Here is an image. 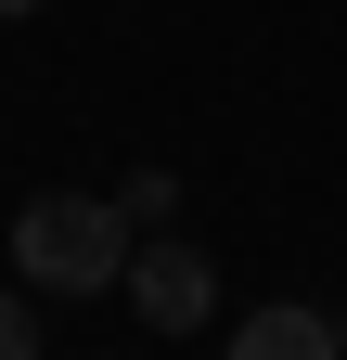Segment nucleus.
Instances as JSON below:
<instances>
[{
    "label": "nucleus",
    "mask_w": 347,
    "mask_h": 360,
    "mask_svg": "<svg viewBox=\"0 0 347 360\" xmlns=\"http://www.w3.org/2000/svg\"><path fill=\"white\" fill-rule=\"evenodd\" d=\"M13 257H26V283H52V296H103V283H129V206H103V193H39L13 219Z\"/></svg>",
    "instance_id": "obj_1"
},
{
    "label": "nucleus",
    "mask_w": 347,
    "mask_h": 360,
    "mask_svg": "<svg viewBox=\"0 0 347 360\" xmlns=\"http://www.w3.org/2000/svg\"><path fill=\"white\" fill-rule=\"evenodd\" d=\"M129 309H142L155 335H193L206 309H219V257H206V245H181V232L129 245Z\"/></svg>",
    "instance_id": "obj_2"
},
{
    "label": "nucleus",
    "mask_w": 347,
    "mask_h": 360,
    "mask_svg": "<svg viewBox=\"0 0 347 360\" xmlns=\"http://www.w3.org/2000/svg\"><path fill=\"white\" fill-rule=\"evenodd\" d=\"M219 360H347V322L334 309H257V322H232Z\"/></svg>",
    "instance_id": "obj_3"
},
{
    "label": "nucleus",
    "mask_w": 347,
    "mask_h": 360,
    "mask_svg": "<svg viewBox=\"0 0 347 360\" xmlns=\"http://www.w3.org/2000/svg\"><path fill=\"white\" fill-rule=\"evenodd\" d=\"M116 206H129V232H167V206H181V180H167V167H129V180H116Z\"/></svg>",
    "instance_id": "obj_4"
},
{
    "label": "nucleus",
    "mask_w": 347,
    "mask_h": 360,
    "mask_svg": "<svg viewBox=\"0 0 347 360\" xmlns=\"http://www.w3.org/2000/svg\"><path fill=\"white\" fill-rule=\"evenodd\" d=\"M0 360H39V309H26L13 283H0Z\"/></svg>",
    "instance_id": "obj_5"
},
{
    "label": "nucleus",
    "mask_w": 347,
    "mask_h": 360,
    "mask_svg": "<svg viewBox=\"0 0 347 360\" xmlns=\"http://www.w3.org/2000/svg\"><path fill=\"white\" fill-rule=\"evenodd\" d=\"M0 13H39V0H0Z\"/></svg>",
    "instance_id": "obj_6"
}]
</instances>
